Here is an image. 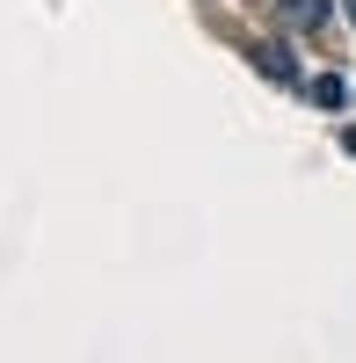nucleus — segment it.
Returning <instances> with one entry per match:
<instances>
[{"mask_svg": "<svg viewBox=\"0 0 356 363\" xmlns=\"http://www.w3.org/2000/svg\"><path fill=\"white\" fill-rule=\"evenodd\" d=\"M277 8H284V22H291V29H313V22H328L335 0H277Z\"/></svg>", "mask_w": 356, "mask_h": 363, "instance_id": "nucleus-2", "label": "nucleus"}, {"mask_svg": "<svg viewBox=\"0 0 356 363\" xmlns=\"http://www.w3.org/2000/svg\"><path fill=\"white\" fill-rule=\"evenodd\" d=\"M342 8H349V22H356V0H342Z\"/></svg>", "mask_w": 356, "mask_h": 363, "instance_id": "nucleus-5", "label": "nucleus"}, {"mask_svg": "<svg viewBox=\"0 0 356 363\" xmlns=\"http://www.w3.org/2000/svg\"><path fill=\"white\" fill-rule=\"evenodd\" d=\"M255 66H262V80H277V87H306V80H299V58H291V44H262Z\"/></svg>", "mask_w": 356, "mask_h": 363, "instance_id": "nucleus-1", "label": "nucleus"}, {"mask_svg": "<svg viewBox=\"0 0 356 363\" xmlns=\"http://www.w3.org/2000/svg\"><path fill=\"white\" fill-rule=\"evenodd\" d=\"M342 145H349V153H356V124H349V131H342Z\"/></svg>", "mask_w": 356, "mask_h": 363, "instance_id": "nucleus-4", "label": "nucleus"}, {"mask_svg": "<svg viewBox=\"0 0 356 363\" xmlns=\"http://www.w3.org/2000/svg\"><path fill=\"white\" fill-rule=\"evenodd\" d=\"M306 95H313L320 109H335V102H349V87H342L335 73H313V80H306Z\"/></svg>", "mask_w": 356, "mask_h": 363, "instance_id": "nucleus-3", "label": "nucleus"}]
</instances>
